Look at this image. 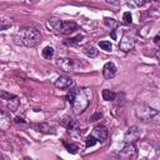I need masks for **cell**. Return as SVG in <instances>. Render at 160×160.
I'll list each match as a JSON object with an SVG mask.
<instances>
[{
    "label": "cell",
    "mask_w": 160,
    "mask_h": 160,
    "mask_svg": "<svg viewBox=\"0 0 160 160\" xmlns=\"http://www.w3.org/2000/svg\"><path fill=\"white\" fill-rule=\"evenodd\" d=\"M120 156L134 159L136 156V148L135 144H124V148L120 151Z\"/></svg>",
    "instance_id": "9c48e42d"
},
{
    "label": "cell",
    "mask_w": 160,
    "mask_h": 160,
    "mask_svg": "<svg viewBox=\"0 0 160 160\" xmlns=\"http://www.w3.org/2000/svg\"><path fill=\"white\" fill-rule=\"evenodd\" d=\"M62 145L65 146V149L70 152V154H76L78 150H79V146L75 145V144H71V142H66V141H62Z\"/></svg>",
    "instance_id": "ffe728a7"
},
{
    "label": "cell",
    "mask_w": 160,
    "mask_h": 160,
    "mask_svg": "<svg viewBox=\"0 0 160 160\" xmlns=\"http://www.w3.org/2000/svg\"><path fill=\"white\" fill-rule=\"evenodd\" d=\"M82 52H84L88 58H96L98 54H99V51L96 50V48H95L94 45H90V44H88V45H85V46L82 48Z\"/></svg>",
    "instance_id": "7c38bea8"
},
{
    "label": "cell",
    "mask_w": 160,
    "mask_h": 160,
    "mask_svg": "<svg viewBox=\"0 0 160 160\" xmlns=\"http://www.w3.org/2000/svg\"><path fill=\"white\" fill-rule=\"evenodd\" d=\"M101 95H102V99L105 101H112L116 98V92H114L112 90H109V89H104Z\"/></svg>",
    "instance_id": "e0dca14e"
},
{
    "label": "cell",
    "mask_w": 160,
    "mask_h": 160,
    "mask_svg": "<svg viewBox=\"0 0 160 160\" xmlns=\"http://www.w3.org/2000/svg\"><path fill=\"white\" fill-rule=\"evenodd\" d=\"M56 65L65 72H76L80 70V62L71 58H59Z\"/></svg>",
    "instance_id": "5b68a950"
},
{
    "label": "cell",
    "mask_w": 160,
    "mask_h": 160,
    "mask_svg": "<svg viewBox=\"0 0 160 160\" xmlns=\"http://www.w3.org/2000/svg\"><path fill=\"white\" fill-rule=\"evenodd\" d=\"M99 46H100L102 50H105V51H111V50H112V44H111L110 41H106V40L100 41V42H99Z\"/></svg>",
    "instance_id": "603a6c76"
},
{
    "label": "cell",
    "mask_w": 160,
    "mask_h": 160,
    "mask_svg": "<svg viewBox=\"0 0 160 160\" xmlns=\"http://www.w3.org/2000/svg\"><path fill=\"white\" fill-rule=\"evenodd\" d=\"M6 102H8V108H9V110L14 112V111H16V110H18V108H19V104H20V100H19V98L15 95L12 99L8 100Z\"/></svg>",
    "instance_id": "9a60e30c"
},
{
    "label": "cell",
    "mask_w": 160,
    "mask_h": 160,
    "mask_svg": "<svg viewBox=\"0 0 160 160\" xmlns=\"http://www.w3.org/2000/svg\"><path fill=\"white\" fill-rule=\"evenodd\" d=\"M14 121L16 122V124H25L26 121L24 120V118H21V116H16L15 119H14Z\"/></svg>",
    "instance_id": "f1b7e54d"
},
{
    "label": "cell",
    "mask_w": 160,
    "mask_h": 160,
    "mask_svg": "<svg viewBox=\"0 0 160 160\" xmlns=\"http://www.w3.org/2000/svg\"><path fill=\"white\" fill-rule=\"evenodd\" d=\"M54 52H55L54 48H51V46H45V48L42 49V51H41V55H42V58L50 60V59L54 56Z\"/></svg>",
    "instance_id": "d6986e66"
},
{
    "label": "cell",
    "mask_w": 160,
    "mask_h": 160,
    "mask_svg": "<svg viewBox=\"0 0 160 160\" xmlns=\"http://www.w3.org/2000/svg\"><path fill=\"white\" fill-rule=\"evenodd\" d=\"M10 126V120L8 119V115L4 110H1V121H0V128L1 130H6Z\"/></svg>",
    "instance_id": "ac0fdd59"
},
{
    "label": "cell",
    "mask_w": 160,
    "mask_h": 160,
    "mask_svg": "<svg viewBox=\"0 0 160 160\" xmlns=\"http://www.w3.org/2000/svg\"><path fill=\"white\" fill-rule=\"evenodd\" d=\"M110 36H111V39H112V40H116V29L111 30V34H110Z\"/></svg>",
    "instance_id": "4dcf8cb0"
},
{
    "label": "cell",
    "mask_w": 160,
    "mask_h": 160,
    "mask_svg": "<svg viewBox=\"0 0 160 160\" xmlns=\"http://www.w3.org/2000/svg\"><path fill=\"white\" fill-rule=\"evenodd\" d=\"M14 96H15L14 94H10V92H6V91H1V92H0V98H1L2 100H5V101L12 99Z\"/></svg>",
    "instance_id": "d4e9b609"
},
{
    "label": "cell",
    "mask_w": 160,
    "mask_h": 160,
    "mask_svg": "<svg viewBox=\"0 0 160 160\" xmlns=\"http://www.w3.org/2000/svg\"><path fill=\"white\" fill-rule=\"evenodd\" d=\"M99 140L91 134V135H89V136H86V139H85V146L89 149V148H91V146H94L96 142H98Z\"/></svg>",
    "instance_id": "44dd1931"
},
{
    "label": "cell",
    "mask_w": 160,
    "mask_h": 160,
    "mask_svg": "<svg viewBox=\"0 0 160 160\" xmlns=\"http://www.w3.org/2000/svg\"><path fill=\"white\" fill-rule=\"evenodd\" d=\"M101 118H102V114H101L100 111H96L95 114H92V115H91L90 121H96V120H100Z\"/></svg>",
    "instance_id": "484cf974"
},
{
    "label": "cell",
    "mask_w": 160,
    "mask_h": 160,
    "mask_svg": "<svg viewBox=\"0 0 160 160\" xmlns=\"http://www.w3.org/2000/svg\"><path fill=\"white\" fill-rule=\"evenodd\" d=\"M92 135H94L100 142H104V141L108 139V130H106V128H104V126H95L94 130H92Z\"/></svg>",
    "instance_id": "8fae6325"
},
{
    "label": "cell",
    "mask_w": 160,
    "mask_h": 160,
    "mask_svg": "<svg viewBox=\"0 0 160 160\" xmlns=\"http://www.w3.org/2000/svg\"><path fill=\"white\" fill-rule=\"evenodd\" d=\"M122 20H124V22L128 24V25H130V24L132 22V16H131L130 11H125V12L122 14Z\"/></svg>",
    "instance_id": "cb8c5ba5"
},
{
    "label": "cell",
    "mask_w": 160,
    "mask_h": 160,
    "mask_svg": "<svg viewBox=\"0 0 160 160\" xmlns=\"http://www.w3.org/2000/svg\"><path fill=\"white\" fill-rule=\"evenodd\" d=\"M115 74H116V65L114 62H111V61L106 62L104 65V68H102V75H104V78L105 79H112L115 76Z\"/></svg>",
    "instance_id": "30bf717a"
},
{
    "label": "cell",
    "mask_w": 160,
    "mask_h": 160,
    "mask_svg": "<svg viewBox=\"0 0 160 160\" xmlns=\"http://www.w3.org/2000/svg\"><path fill=\"white\" fill-rule=\"evenodd\" d=\"M104 25L105 26H108V28H115L116 25H118V20H115V19H112V18H105L104 19Z\"/></svg>",
    "instance_id": "7402d4cb"
},
{
    "label": "cell",
    "mask_w": 160,
    "mask_h": 160,
    "mask_svg": "<svg viewBox=\"0 0 160 160\" xmlns=\"http://www.w3.org/2000/svg\"><path fill=\"white\" fill-rule=\"evenodd\" d=\"M135 115L139 120L145 124L160 125V110L158 109H154L148 105H141L140 108L135 109Z\"/></svg>",
    "instance_id": "6da1fadb"
},
{
    "label": "cell",
    "mask_w": 160,
    "mask_h": 160,
    "mask_svg": "<svg viewBox=\"0 0 160 160\" xmlns=\"http://www.w3.org/2000/svg\"><path fill=\"white\" fill-rule=\"evenodd\" d=\"M135 46V39L129 35V34H124L121 40H120V44H119V49L124 52H128L130 50H132Z\"/></svg>",
    "instance_id": "52a82bcc"
},
{
    "label": "cell",
    "mask_w": 160,
    "mask_h": 160,
    "mask_svg": "<svg viewBox=\"0 0 160 160\" xmlns=\"http://www.w3.org/2000/svg\"><path fill=\"white\" fill-rule=\"evenodd\" d=\"M150 0H135V4L138 5V6H142V5H145L146 2H149Z\"/></svg>",
    "instance_id": "f546056e"
},
{
    "label": "cell",
    "mask_w": 160,
    "mask_h": 160,
    "mask_svg": "<svg viewBox=\"0 0 160 160\" xmlns=\"http://www.w3.org/2000/svg\"><path fill=\"white\" fill-rule=\"evenodd\" d=\"M40 31L35 28H22L16 34V40L26 48H32L40 41Z\"/></svg>",
    "instance_id": "7a4b0ae2"
},
{
    "label": "cell",
    "mask_w": 160,
    "mask_h": 160,
    "mask_svg": "<svg viewBox=\"0 0 160 160\" xmlns=\"http://www.w3.org/2000/svg\"><path fill=\"white\" fill-rule=\"evenodd\" d=\"M154 42H155V44H160V32L154 38Z\"/></svg>",
    "instance_id": "1f68e13d"
},
{
    "label": "cell",
    "mask_w": 160,
    "mask_h": 160,
    "mask_svg": "<svg viewBox=\"0 0 160 160\" xmlns=\"http://www.w3.org/2000/svg\"><path fill=\"white\" fill-rule=\"evenodd\" d=\"M36 131H39V132H45V134H50V132H54L52 130V128H50L48 124H45V122H41V124H34V125H31Z\"/></svg>",
    "instance_id": "4fadbf2b"
},
{
    "label": "cell",
    "mask_w": 160,
    "mask_h": 160,
    "mask_svg": "<svg viewBox=\"0 0 160 160\" xmlns=\"http://www.w3.org/2000/svg\"><path fill=\"white\" fill-rule=\"evenodd\" d=\"M11 26V22H5V20H1V30H5L6 28H10Z\"/></svg>",
    "instance_id": "83f0119b"
},
{
    "label": "cell",
    "mask_w": 160,
    "mask_h": 160,
    "mask_svg": "<svg viewBox=\"0 0 160 160\" xmlns=\"http://www.w3.org/2000/svg\"><path fill=\"white\" fill-rule=\"evenodd\" d=\"M141 130L138 126H131L126 130L124 135V144H135V141L140 138Z\"/></svg>",
    "instance_id": "8992f818"
},
{
    "label": "cell",
    "mask_w": 160,
    "mask_h": 160,
    "mask_svg": "<svg viewBox=\"0 0 160 160\" xmlns=\"http://www.w3.org/2000/svg\"><path fill=\"white\" fill-rule=\"evenodd\" d=\"M90 96H91V94H89V91L86 89L78 92L76 99H75L74 104L71 105L75 114H80V112H82L88 108V105L90 102Z\"/></svg>",
    "instance_id": "277c9868"
},
{
    "label": "cell",
    "mask_w": 160,
    "mask_h": 160,
    "mask_svg": "<svg viewBox=\"0 0 160 160\" xmlns=\"http://www.w3.org/2000/svg\"><path fill=\"white\" fill-rule=\"evenodd\" d=\"M76 95H78L76 89L70 88V90H69V91L66 92V95H65V100H66L70 105H72V104H74V101H75V99H76Z\"/></svg>",
    "instance_id": "2e32d148"
},
{
    "label": "cell",
    "mask_w": 160,
    "mask_h": 160,
    "mask_svg": "<svg viewBox=\"0 0 160 160\" xmlns=\"http://www.w3.org/2000/svg\"><path fill=\"white\" fill-rule=\"evenodd\" d=\"M48 26L58 34H72L78 30V24L74 21H64L59 18H51L48 20Z\"/></svg>",
    "instance_id": "3957f363"
},
{
    "label": "cell",
    "mask_w": 160,
    "mask_h": 160,
    "mask_svg": "<svg viewBox=\"0 0 160 160\" xmlns=\"http://www.w3.org/2000/svg\"><path fill=\"white\" fill-rule=\"evenodd\" d=\"M84 39V35H76V36H72V38H68V39H65L64 40V44L65 45H68V46H74V45H76V44H79L81 40Z\"/></svg>",
    "instance_id": "5bb4252c"
},
{
    "label": "cell",
    "mask_w": 160,
    "mask_h": 160,
    "mask_svg": "<svg viewBox=\"0 0 160 160\" xmlns=\"http://www.w3.org/2000/svg\"><path fill=\"white\" fill-rule=\"evenodd\" d=\"M155 1H160V0H155Z\"/></svg>",
    "instance_id": "d6a6232c"
},
{
    "label": "cell",
    "mask_w": 160,
    "mask_h": 160,
    "mask_svg": "<svg viewBox=\"0 0 160 160\" xmlns=\"http://www.w3.org/2000/svg\"><path fill=\"white\" fill-rule=\"evenodd\" d=\"M74 85V80L70 78V76H59L56 80H55V86L60 90H65V89H70L71 86Z\"/></svg>",
    "instance_id": "ba28073f"
},
{
    "label": "cell",
    "mask_w": 160,
    "mask_h": 160,
    "mask_svg": "<svg viewBox=\"0 0 160 160\" xmlns=\"http://www.w3.org/2000/svg\"><path fill=\"white\" fill-rule=\"evenodd\" d=\"M105 1L109 4H112V5H121L124 2V0H105Z\"/></svg>",
    "instance_id": "4316f807"
}]
</instances>
